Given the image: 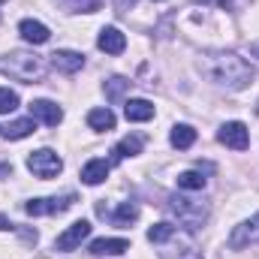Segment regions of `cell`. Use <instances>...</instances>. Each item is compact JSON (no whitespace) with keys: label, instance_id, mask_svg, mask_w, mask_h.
Returning <instances> with one entry per match:
<instances>
[{"label":"cell","instance_id":"obj_1","mask_svg":"<svg viewBox=\"0 0 259 259\" xmlns=\"http://www.w3.org/2000/svg\"><path fill=\"white\" fill-rule=\"evenodd\" d=\"M199 72L226 91H244L253 81V66L235 52H205L199 58Z\"/></svg>","mask_w":259,"mask_h":259},{"label":"cell","instance_id":"obj_2","mask_svg":"<svg viewBox=\"0 0 259 259\" xmlns=\"http://www.w3.org/2000/svg\"><path fill=\"white\" fill-rule=\"evenodd\" d=\"M0 72L21 84H36L46 75V61L33 52H9L6 58H0Z\"/></svg>","mask_w":259,"mask_h":259},{"label":"cell","instance_id":"obj_3","mask_svg":"<svg viewBox=\"0 0 259 259\" xmlns=\"http://www.w3.org/2000/svg\"><path fill=\"white\" fill-rule=\"evenodd\" d=\"M166 211L178 220V226H184L187 232H196V229H202L205 226V220H208V205L205 202H196L190 196H169L166 199Z\"/></svg>","mask_w":259,"mask_h":259},{"label":"cell","instance_id":"obj_4","mask_svg":"<svg viewBox=\"0 0 259 259\" xmlns=\"http://www.w3.org/2000/svg\"><path fill=\"white\" fill-rule=\"evenodd\" d=\"M27 169H30L36 178L49 181V178H58V175H61L64 160H61L52 148H39V151H30V154H27Z\"/></svg>","mask_w":259,"mask_h":259},{"label":"cell","instance_id":"obj_5","mask_svg":"<svg viewBox=\"0 0 259 259\" xmlns=\"http://www.w3.org/2000/svg\"><path fill=\"white\" fill-rule=\"evenodd\" d=\"M160 259H202V253H199V247L193 244L190 235H184V232L175 229V232L160 244Z\"/></svg>","mask_w":259,"mask_h":259},{"label":"cell","instance_id":"obj_6","mask_svg":"<svg viewBox=\"0 0 259 259\" xmlns=\"http://www.w3.org/2000/svg\"><path fill=\"white\" fill-rule=\"evenodd\" d=\"M72 202H75L72 193L52 196V199H30V202H24V211H27L30 217H49V214H61L66 208H72Z\"/></svg>","mask_w":259,"mask_h":259},{"label":"cell","instance_id":"obj_7","mask_svg":"<svg viewBox=\"0 0 259 259\" xmlns=\"http://www.w3.org/2000/svg\"><path fill=\"white\" fill-rule=\"evenodd\" d=\"M250 244H259V214L247 217L244 223H238L232 232H229V247L232 250H244Z\"/></svg>","mask_w":259,"mask_h":259},{"label":"cell","instance_id":"obj_8","mask_svg":"<svg viewBox=\"0 0 259 259\" xmlns=\"http://www.w3.org/2000/svg\"><path fill=\"white\" fill-rule=\"evenodd\" d=\"M91 223L88 220H75L72 226H66L64 232L58 235V241H55V250H64V253H69V250H75V247H81V241L91 235Z\"/></svg>","mask_w":259,"mask_h":259},{"label":"cell","instance_id":"obj_9","mask_svg":"<svg viewBox=\"0 0 259 259\" xmlns=\"http://www.w3.org/2000/svg\"><path fill=\"white\" fill-rule=\"evenodd\" d=\"M217 139H220V145H226V148H232V151H247V148H250V133H247V127H244L241 121L223 124L220 133H217Z\"/></svg>","mask_w":259,"mask_h":259},{"label":"cell","instance_id":"obj_10","mask_svg":"<svg viewBox=\"0 0 259 259\" xmlns=\"http://www.w3.org/2000/svg\"><path fill=\"white\" fill-rule=\"evenodd\" d=\"M30 118L33 121H42L46 127H58L64 121V109L52 100H33L30 103Z\"/></svg>","mask_w":259,"mask_h":259},{"label":"cell","instance_id":"obj_11","mask_svg":"<svg viewBox=\"0 0 259 259\" xmlns=\"http://www.w3.org/2000/svg\"><path fill=\"white\" fill-rule=\"evenodd\" d=\"M52 66L64 75H75L81 66H84V55L81 52H69V49H58L52 55Z\"/></svg>","mask_w":259,"mask_h":259},{"label":"cell","instance_id":"obj_12","mask_svg":"<svg viewBox=\"0 0 259 259\" xmlns=\"http://www.w3.org/2000/svg\"><path fill=\"white\" fill-rule=\"evenodd\" d=\"M18 33H21V39L30 42V46H46V42L52 39V30H49L42 21H33V18H24V21L18 24Z\"/></svg>","mask_w":259,"mask_h":259},{"label":"cell","instance_id":"obj_13","mask_svg":"<svg viewBox=\"0 0 259 259\" xmlns=\"http://www.w3.org/2000/svg\"><path fill=\"white\" fill-rule=\"evenodd\" d=\"M97 46H100V52H106V55H121V52L127 49V36H124L118 27H103L100 36H97Z\"/></svg>","mask_w":259,"mask_h":259},{"label":"cell","instance_id":"obj_14","mask_svg":"<svg viewBox=\"0 0 259 259\" xmlns=\"http://www.w3.org/2000/svg\"><path fill=\"white\" fill-rule=\"evenodd\" d=\"M124 250H130L127 238H97V241H91L94 256H121Z\"/></svg>","mask_w":259,"mask_h":259},{"label":"cell","instance_id":"obj_15","mask_svg":"<svg viewBox=\"0 0 259 259\" xmlns=\"http://www.w3.org/2000/svg\"><path fill=\"white\" fill-rule=\"evenodd\" d=\"M124 115H127V121L145 124V121H151V118H154V103H148V100H127Z\"/></svg>","mask_w":259,"mask_h":259},{"label":"cell","instance_id":"obj_16","mask_svg":"<svg viewBox=\"0 0 259 259\" xmlns=\"http://www.w3.org/2000/svg\"><path fill=\"white\" fill-rule=\"evenodd\" d=\"M88 127L97 130V133H109V130H115V112H112L109 106H103V109H91V112H88Z\"/></svg>","mask_w":259,"mask_h":259},{"label":"cell","instance_id":"obj_17","mask_svg":"<svg viewBox=\"0 0 259 259\" xmlns=\"http://www.w3.org/2000/svg\"><path fill=\"white\" fill-rule=\"evenodd\" d=\"M109 169H112V166H109L106 160H91V163L81 169V181L91 184V187H97V184H103V181L109 178Z\"/></svg>","mask_w":259,"mask_h":259},{"label":"cell","instance_id":"obj_18","mask_svg":"<svg viewBox=\"0 0 259 259\" xmlns=\"http://www.w3.org/2000/svg\"><path fill=\"white\" fill-rule=\"evenodd\" d=\"M33 130H36V121H33V118H18V121L6 124L0 136H3V139H9V142H18V139H27Z\"/></svg>","mask_w":259,"mask_h":259},{"label":"cell","instance_id":"obj_19","mask_svg":"<svg viewBox=\"0 0 259 259\" xmlns=\"http://www.w3.org/2000/svg\"><path fill=\"white\" fill-rule=\"evenodd\" d=\"M169 142H172L178 151H187V148H193V142H196V130L190 127V124H175L172 133H169Z\"/></svg>","mask_w":259,"mask_h":259},{"label":"cell","instance_id":"obj_20","mask_svg":"<svg viewBox=\"0 0 259 259\" xmlns=\"http://www.w3.org/2000/svg\"><path fill=\"white\" fill-rule=\"evenodd\" d=\"M142 136H124L118 145H115V160H127V157H136L142 154Z\"/></svg>","mask_w":259,"mask_h":259},{"label":"cell","instance_id":"obj_21","mask_svg":"<svg viewBox=\"0 0 259 259\" xmlns=\"http://www.w3.org/2000/svg\"><path fill=\"white\" fill-rule=\"evenodd\" d=\"M205 184H208V178L202 172H193V169L178 175V187L181 190H205Z\"/></svg>","mask_w":259,"mask_h":259},{"label":"cell","instance_id":"obj_22","mask_svg":"<svg viewBox=\"0 0 259 259\" xmlns=\"http://www.w3.org/2000/svg\"><path fill=\"white\" fill-rule=\"evenodd\" d=\"M130 81L127 78H121V75H115V78H109L106 84H103V91H106V97H109V103H118L124 94H127Z\"/></svg>","mask_w":259,"mask_h":259},{"label":"cell","instance_id":"obj_23","mask_svg":"<svg viewBox=\"0 0 259 259\" xmlns=\"http://www.w3.org/2000/svg\"><path fill=\"white\" fill-rule=\"evenodd\" d=\"M136 217H139V205H136V202H124V205L112 214L115 226H130V223H136Z\"/></svg>","mask_w":259,"mask_h":259},{"label":"cell","instance_id":"obj_24","mask_svg":"<svg viewBox=\"0 0 259 259\" xmlns=\"http://www.w3.org/2000/svg\"><path fill=\"white\" fill-rule=\"evenodd\" d=\"M66 12H97L100 0H58Z\"/></svg>","mask_w":259,"mask_h":259},{"label":"cell","instance_id":"obj_25","mask_svg":"<svg viewBox=\"0 0 259 259\" xmlns=\"http://www.w3.org/2000/svg\"><path fill=\"white\" fill-rule=\"evenodd\" d=\"M172 232H175V226H172V223H157V226H151V229H148V241H151V244H163Z\"/></svg>","mask_w":259,"mask_h":259},{"label":"cell","instance_id":"obj_26","mask_svg":"<svg viewBox=\"0 0 259 259\" xmlns=\"http://www.w3.org/2000/svg\"><path fill=\"white\" fill-rule=\"evenodd\" d=\"M18 109V94L9 88H0V115H9Z\"/></svg>","mask_w":259,"mask_h":259},{"label":"cell","instance_id":"obj_27","mask_svg":"<svg viewBox=\"0 0 259 259\" xmlns=\"http://www.w3.org/2000/svg\"><path fill=\"white\" fill-rule=\"evenodd\" d=\"M133 6H136V0H115V9H118V12H127Z\"/></svg>","mask_w":259,"mask_h":259},{"label":"cell","instance_id":"obj_28","mask_svg":"<svg viewBox=\"0 0 259 259\" xmlns=\"http://www.w3.org/2000/svg\"><path fill=\"white\" fill-rule=\"evenodd\" d=\"M247 52H250V58H256L259 61V39H253V42L247 46Z\"/></svg>","mask_w":259,"mask_h":259},{"label":"cell","instance_id":"obj_29","mask_svg":"<svg viewBox=\"0 0 259 259\" xmlns=\"http://www.w3.org/2000/svg\"><path fill=\"white\" fill-rule=\"evenodd\" d=\"M0 229H3V232H6V229H18V226H15V223H9V220H6V217H3V214H0Z\"/></svg>","mask_w":259,"mask_h":259},{"label":"cell","instance_id":"obj_30","mask_svg":"<svg viewBox=\"0 0 259 259\" xmlns=\"http://www.w3.org/2000/svg\"><path fill=\"white\" fill-rule=\"evenodd\" d=\"M199 3H217V6H229V0H199Z\"/></svg>","mask_w":259,"mask_h":259},{"label":"cell","instance_id":"obj_31","mask_svg":"<svg viewBox=\"0 0 259 259\" xmlns=\"http://www.w3.org/2000/svg\"><path fill=\"white\" fill-rule=\"evenodd\" d=\"M256 115H259V103H256Z\"/></svg>","mask_w":259,"mask_h":259},{"label":"cell","instance_id":"obj_32","mask_svg":"<svg viewBox=\"0 0 259 259\" xmlns=\"http://www.w3.org/2000/svg\"><path fill=\"white\" fill-rule=\"evenodd\" d=\"M154 3H160V0H154Z\"/></svg>","mask_w":259,"mask_h":259},{"label":"cell","instance_id":"obj_33","mask_svg":"<svg viewBox=\"0 0 259 259\" xmlns=\"http://www.w3.org/2000/svg\"><path fill=\"white\" fill-rule=\"evenodd\" d=\"M0 133H3V130H0Z\"/></svg>","mask_w":259,"mask_h":259}]
</instances>
